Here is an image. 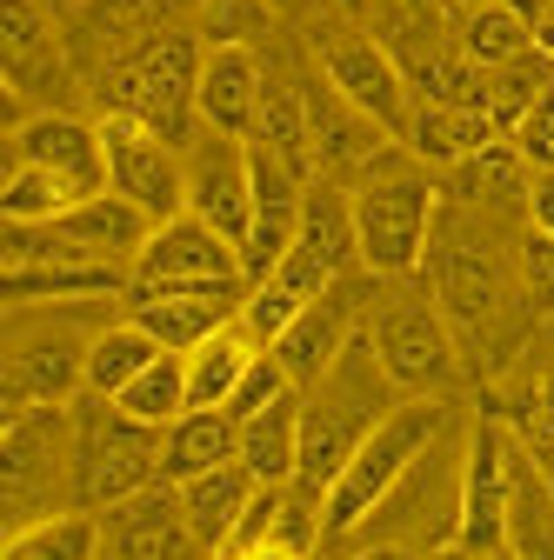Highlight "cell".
Instances as JSON below:
<instances>
[{
    "label": "cell",
    "mask_w": 554,
    "mask_h": 560,
    "mask_svg": "<svg viewBox=\"0 0 554 560\" xmlns=\"http://www.w3.org/2000/svg\"><path fill=\"white\" fill-rule=\"evenodd\" d=\"M428 288L454 327L461 347H474V354H488V347L501 340L508 314L528 307L521 294V241L501 247V221L495 214H474V207L448 200L435 214V241H428Z\"/></svg>",
    "instance_id": "1"
},
{
    "label": "cell",
    "mask_w": 554,
    "mask_h": 560,
    "mask_svg": "<svg viewBox=\"0 0 554 560\" xmlns=\"http://www.w3.org/2000/svg\"><path fill=\"white\" fill-rule=\"evenodd\" d=\"M407 394L388 381V368H381V354H374V340H368V327L341 347V361L314 381V387H301V487H314V494L327 501V487L341 480V467L355 460V447L381 428V420L401 407Z\"/></svg>",
    "instance_id": "2"
},
{
    "label": "cell",
    "mask_w": 554,
    "mask_h": 560,
    "mask_svg": "<svg viewBox=\"0 0 554 560\" xmlns=\"http://www.w3.org/2000/svg\"><path fill=\"white\" fill-rule=\"evenodd\" d=\"M348 194H355L361 267H368L374 280H407V273H422L428 241H435V214H441L435 174L394 140V148H388Z\"/></svg>",
    "instance_id": "3"
},
{
    "label": "cell",
    "mask_w": 554,
    "mask_h": 560,
    "mask_svg": "<svg viewBox=\"0 0 554 560\" xmlns=\"http://www.w3.org/2000/svg\"><path fill=\"white\" fill-rule=\"evenodd\" d=\"M148 487H161V428L134 420L107 394H81L74 400V508L114 514Z\"/></svg>",
    "instance_id": "4"
},
{
    "label": "cell",
    "mask_w": 554,
    "mask_h": 560,
    "mask_svg": "<svg viewBox=\"0 0 554 560\" xmlns=\"http://www.w3.org/2000/svg\"><path fill=\"white\" fill-rule=\"evenodd\" d=\"M441 420H448L441 394H414V400H401V407L381 420V428L355 447V460L341 467V480L327 487V501H321L327 534H355L374 508H388V501L401 494V480L422 467V454L435 447Z\"/></svg>",
    "instance_id": "5"
},
{
    "label": "cell",
    "mask_w": 554,
    "mask_h": 560,
    "mask_svg": "<svg viewBox=\"0 0 554 560\" xmlns=\"http://www.w3.org/2000/svg\"><path fill=\"white\" fill-rule=\"evenodd\" d=\"M368 340L388 368V381L414 400V394H448L461 374V340L435 301L428 280H381L374 307H368Z\"/></svg>",
    "instance_id": "6"
},
{
    "label": "cell",
    "mask_w": 554,
    "mask_h": 560,
    "mask_svg": "<svg viewBox=\"0 0 554 560\" xmlns=\"http://www.w3.org/2000/svg\"><path fill=\"white\" fill-rule=\"evenodd\" d=\"M0 501H8V527L67 514V501H74V400L8 407V420H0Z\"/></svg>",
    "instance_id": "7"
},
{
    "label": "cell",
    "mask_w": 554,
    "mask_h": 560,
    "mask_svg": "<svg viewBox=\"0 0 554 560\" xmlns=\"http://www.w3.org/2000/svg\"><path fill=\"white\" fill-rule=\"evenodd\" d=\"M194 88H200V47L187 34H148L134 54L114 60V74L101 88L107 114H127V120H148L154 133L168 140H194Z\"/></svg>",
    "instance_id": "8"
},
{
    "label": "cell",
    "mask_w": 554,
    "mask_h": 560,
    "mask_svg": "<svg viewBox=\"0 0 554 560\" xmlns=\"http://www.w3.org/2000/svg\"><path fill=\"white\" fill-rule=\"evenodd\" d=\"M101 148H107V187L141 207L154 228L187 214V148L181 140L154 133L148 120L101 114Z\"/></svg>",
    "instance_id": "9"
},
{
    "label": "cell",
    "mask_w": 554,
    "mask_h": 560,
    "mask_svg": "<svg viewBox=\"0 0 554 560\" xmlns=\"http://www.w3.org/2000/svg\"><path fill=\"white\" fill-rule=\"evenodd\" d=\"M321 81L348 101V107H361L368 120H381V127L401 140V127H407V114H414V88H407L401 60L381 47L374 27L334 21V27L321 34Z\"/></svg>",
    "instance_id": "10"
},
{
    "label": "cell",
    "mask_w": 554,
    "mask_h": 560,
    "mask_svg": "<svg viewBox=\"0 0 554 560\" xmlns=\"http://www.w3.org/2000/svg\"><path fill=\"white\" fill-rule=\"evenodd\" d=\"M508 480H515V428L501 413H481L461 454V494H454V540L474 553H495L508 527Z\"/></svg>",
    "instance_id": "11"
},
{
    "label": "cell",
    "mask_w": 554,
    "mask_h": 560,
    "mask_svg": "<svg viewBox=\"0 0 554 560\" xmlns=\"http://www.w3.org/2000/svg\"><path fill=\"white\" fill-rule=\"evenodd\" d=\"M134 288L141 294H154V288H247V260L228 234L181 214V221H161L148 234V247L134 254Z\"/></svg>",
    "instance_id": "12"
},
{
    "label": "cell",
    "mask_w": 554,
    "mask_h": 560,
    "mask_svg": "<svg viewBox=\"0 0 554 560\" xmlns=\"http://www.w3.org/2000/svg\"><path fill=\"white\" fill-rule=\"evenodd\" d=\"M88 340L74 327H14L8 334V368H0V400L8 407H67L88 394Z\"/></svg>",
    "instance_id": "13"
},
{
    "label": "cell",
    "mask_w": 554,
    "mask_h": 560,
    "mask_svg": "<svg viewBox=\"0 0 554 560\" xmlns=\"http://www.w3.org/2000/svg\"><path fill=\"white\" fill-rule=\"evenodd\" d=\"M374 288L381 280L374 273H348V280H334V288L321 294V301H308V314L274 340V361L288 368V381L295 387H314L334 361H341V347H348L361 327H368V307H374Z\"/></svg>",
    "instance_id": "14"
},
{
    "label": "cell",
    "mask_w": 554,
    "mask_h": 560,
    "mask_svg": "<svg viewBox=\"0 0 554 560\" xmlns=\"http://www.w3.org/2000/svg\"><path fill=\"white\" fill-rule=\"evenodd\" d=\"M187 214L207 221L215 234H228L234 247H247V228H254V161H247V140L207 133V127L187 140Z\"/></svg>",
    "instance_id": "15"
},
{
    "label": "cell",
    "mask_w": 554,
    "mask_h": 560,
    "mask_svg": "<svg viewBox=\"0 0 554 560\" xmlns=\"http://www.w3.org/2000/svg\"><path fill=\"white\" fill-rule=\"evenodd\" d=\"M8 161H27L41 174H54L74 200H94L107 194V148H101V120H81V114H27L21 127H8Z\"/></svg>",
    "instance_id": "16"
},
{
    "label": "cell",
    "mask_w": 554,
    "mask_h": 560,
    "mask_svg": "<svg viewBox=\"0 0 554 560\" xmlns=\"http://www.w3.org/2000/svg\"><path fill=\"white\" fill-rule=\"evenodd\" d=\"M241 301H247V288H154V294L134 288L127 320L148 327L168 354H194L200 340H215L221 327L241 320Z\"/></svg>",
    "instance_id": "17"
},
{
    "label": "cell",
    "mask_w": 554,
    "mask_h": 560,
    "mask_svg": "<svg viewBox=\"0 0 554 560\" xmlns=\"http://www.w3.org/2000/svg\"><path fill=\"white\" fill-rule=\"evenodd\" d=\"M261 101H267V74H261V54H254V47H207V54H200L194 114H200L207 133L254 140Z\"/></svg>",
    "instance_id": "18"
},
{
    "label": "cell",
    "mask_w": 554,
    "mask_h": 560,
    "mask_svg": "<svg viewBox=\"0 0 554 560\" xmlns=\"http://www.w3.org/2000/svg\"><path fill=\"white\" fill-rule=\"evenodd\" d=\"M0 67H8V127L27 120L21 101L60 94L67 67H60V47H54V14L41 0H8V21H0Z\"/></svg>",
    "instance_id": "19"
},
{
    "label": "cell",
    "mask_w": 554,
    "mask_h": 560,
    "mask_svg": "<svg viewBox=\"0 0 554 560\" xmlns=\"http://www.w3.org/2000/svg\"><path fill=\"white\" fill-rule=\"evenodd\" d=\"M114 553L120 560H215V553L200 547V534L187 527L181 494H174L168 480L114 508Z\"/></svg>",
    "instance_id": "20"
},
{
    "label": "cell",
    "mask_w": 554,
    "mask_h": 560,
    "mask_svg": "<svg viewBox=\"0 0 554 560\" xmlns=\"http://www.w3.org/2000/svg\"><path fill=\"white\" fill-rule=\"evenodd\" d=\"M495 140H501V127H495L488 107H435V101H414V114L401 127V148L422 161V167H441V174L461 167L481 148H495Z\"/></svg>",
    "instance_id": "21"
},
{
    "label": "cell",
    "mask_w": 554,
    "mask_h": 560,
    "mask_svg": "<svg viewBox=\"0 0 554 560\" xmlns=\"http://www.w3.org/2000/svg\"><path fill=\"white\" fill-rule=\"evenodd\" d=\"M174 494H181V514H187V527L200 534V547L221 560V553H228V540L241 534V521H247L254 494H261V480H254L241 460H228V467H215V474L181 480Z\"/></svg>",
    "instance_id": "22"
},
{
    "label": "cell",
    "mask_w": 554,
    "mask_h": 560,
    "mask_svg": "<svg viewBox=\"0 0 554 560\" xmlns=\"http://www.w3.org/2000/svg\"><path fill=\"white\" fill-rule=\"evenodd\" d=\"M528 187H534V167L508 148V133L495 148L468 154L461 167H448V200L474 207V214H495V221H508V214L528 221Z\"/></svg>",
    "instance_id": "23"
},
{
    "label": "cell",
    "mask_w": 554,
    "mask_h": 560,
    "mask_svg": "<svg viewBox=\"0 0 554 560\" xmlns=\"http://www.w3.org/2000/svg\"><path fill=\"white\" fill-rule=\"evenodd\" d=\"M228 460H241V420L228 407H187L174 428H161V480L168 487L215 474Z\"/></svg>",
    "instance_id": "24"
},
{
    "label": "cell",
    "mask_w": 554,
    "mask_h": 560,
    "mask_svg": "<svg viewBox=\"0 0 554 560\" xmlns=\"http://www.w3.org/2000/svg\"><path fill=\"white\" fill-rule=\"evenodd\" d=\"M54 228L74 241V247H88L94 260H114V267H134V254H141V247H148V234H154V221H148L134 200H120L114 187H107V194H94V200H74Z\"/></svg>",
    "instance_id": "25"
},
{
    "label": "cell",
    "mask_w": 554,
    "mask_h": 560,
    "mask_svg": "<svg viewBox=\"0 0 554 560\" xmlns=\"http://www.w3.org/2000/svg\"><path fill=\"white\" fill-rule=\"evenodd\" d=\"M501 547L515 560H554V480L547 467L521 447L515 434V480H508V527H501Z\"/></svg>",
    "instance_id": "26"
},
{
    "label": "cell",
    "mask_w": 554,
    "mask_h": 560,
    "mask_svg": "<svg viewBox=\"0 0 554 560\" xmlns=\"http://www.w3.org/2000/svg\"><path fill=\"white\" fill-rule=\"evenodd\" d=\"M241 467L261 487H295V474H301V387L281 394L274 407H261L254 420H241Z\"/></svg>",
    "instance_id": "27"
},
{
    "label": "cell",
    "mask_w": 554,
    "mask_h": 560,
    "mask_svg": "<svg viewBox=\"0 0 554 560\" xmlns=\"http://www.w3.org/2000/svg\"><path fill=\"white\" fill-rule=\"evenodd\" d=\"M261 354H267V347H261L241 320L221 327L215 340H200L194 354H187V407H228L234 387H241V374H247Z\"/></svg>",
    "instance_id": "28"
},
{
    "label": "cell",
    "mask_w": 554,
    "mask_h": 560,
    "mask_svg": "<svg viewBox=\"0 0 554 560\" xmlns=\"http://www.w3.org/2000/svg\"><path fill=\"white\" fill-rule=\"evenodd\" d=\"M368 27L381 34V47L401 67L454 47V8H448V0H374V21Z\"/></svg>",
    "instance_id": "29"
},
{
    "label": "cell",
    "mask_w": 554,
    "mask_h": 560,
    "mask_svg": "<svg viewBox=\"0 0 554 560\" xmlns=\"http://www.w3.org/2000/svg\"><path fill=\"white\" fill-rule=\"evenodd\" d=\"M168 354V347L148 334V327H134V320H107V327H94V340H88V394H120L141 368H154Z\"/></svg>",
    "instance_id": "30"
},
{
    "label": "cell",
    "mask_w": 554,
    "mask_h": 560,
    "mask_svg": "<svg viewBox=\"0 0 554 560\" xmlns=\"http://www.w3.org/2000/svg\"><path fill=\"white\" fill-rule=\"evenodd\" d=\"M454 47H461L474 67H488V74H495V67L534 54V27H528L521 8H508V0H488V8H474V14L454 21Z\"/></svg>",
    "instance_id": "31"
},
{
    "label": "cell",
    "mask_w": 554,
    "mask_h": 560,
    "mask_svg": "<svg viewBox=\"0 0 554 560\" xmlns=\"http://www.w3.org/2000/svg\"><path fill=\"white\" fill-rule=\"evenodd\" d=\"M0 560H101V521L88 508H67L8 534Z\"/></svg>",
    "instance_id": "32"
},
{
    "label": "cell",
    "mask_w": 554,
    "mask_h": 560,
    "mask_svg": "<svg viewBox=\"0 0 554 560\" xmlns=\"http://www.w3.org/2000/svg\"><path fill=\"white\" fill-rule=\"evenodd\" d=\"M414 101H435V107H488V67H474L461 47H441L428 60L401 67Z\"/></svg>",
    "instance_id": "33"
},
{
    "label": "cell",
    "mask_w": 554,
    "mask_h": 560,
    "mask_svg": "<svg viewBox=\"0 0 554 560\" xmlns=\"http://www.w3.org/2000/svg\"><path fill=\"white\" fill-rule=\"evenodd\" d=\"M134 420H148V428H174L187 413V354H161L154 368H141L120 394H114Z\"/></svg>",
    "instance_id": "34"
},
{
    "label": "cell",
    "mask_w": 554,
    "mask_h": 560,
    "mask_svg": "<svg viewBox=\"0 0 554 560\" xmlns=\"http://www.w3.org/2000/svg\"><path fill=\"white\" fill-rule=\"evenodd\" d=\"M547 88H554V60L541 47L521 54V60H508V67H495V74H488V114H495V127L508 133Z\"/></svg>",
    "instance_id": "35"
},
{
    "label": "cell",
    "mask_w": 554,
    "mask_h": 560,
    "mask_svg": "<svg viewBox=\"0 0 554 560\" xmlns=\"http://www.w3.org/2000/svg\"><path fill=\"white\" fill-rule=\"evenodd\" d=\"M67 207H74V194H67L54 174H41L27 161H8V187H0V214H8V221L41 228V221H60Z\"/></svg>",
    "instance_id": "36"
},
{
    "label": "cell",
    "mask_w": 554,
    "mask_h": 560,
    "mask_svg": "<svg viewBox=\"0 0 554 560\" xmlns=\"http://www.w3.org/2000/svg\"><path fill=\"white\" fill-rule=\"evenodd\" d=\"M508 428L521 434V447L547 467V480H554V374H534L528 381V394L515 400V420Z\"/></svg>",
    "instance_id": "37"
},
{
    "label": "cell",
    "mask_w": 554,
    "mask_h": 560,
    "mask_svg": "<svg viewBox=\"0 0 554 560\" xmlns=\"http://www.w3.org/2000/svg\"><path fill=\"white\" fill-rule=\"evenodd\" d=\"M508 148H515L534 174H554V88L508 127Z\"/></svg>",
    "instance_id": "38"
},
{
    "label": "cell",
    "mask_w": 554,
    "mask_h": 560,
    "mask_svg": "<svg viewBox=\"0 0 554 560\" xmlns=\"http://www.w3.org/2000/svg\"><path fill=\"white\" fill-rule=\"evenodd\" d=\"M281 394H295V381H288V368L281 361H274V347H267V354L241 374V387H234V400H228V413L234 420H254L261 407H274V400H281Z\"/></svg>",
    "instance_id": "39"
},
{
    "label": "cell",
    "mask_w": 554,
    "mask_h": 560,
    "mask_svg": "<svg viewBox=\"0 0 554 560\" xmlns=\"http://www.w3.org/2000/svg\"><path fill=\"white\" fill-rule=\"evenodd\" d=\"M521 294H528V314H554V241L521 228Z\"/></svg>",
    "instance_id": "40"
},
{
    "label": "cell",
    "mask_w": 554,
    "mask_h": 560,
    "mask_svg": "<svg viewBox=\"0 0 554 560\" xmlns=\"http://www.w3.org/2000/svg\"><path fill=\"white\" fill-rule=\"evenodd\" d=\"M267 21L261 0H207V34H215V47H247V34Z\"/></svg>",
    "instance_id": "41"
},
{
    "label": "cell",
    "mask_w": 554,
    "mask_h": 560,
    "mask_svg": "<svg viewBox=\"0 0 554 560\" xmlns=\"http://www.w3.org/2000/svg\"><path fill=\"white\" fill-rule=\"evenodd\" d=\"M528 228L554 241V174H534V187H528Z\"/></svg>",
    "instance_id": "42"
},
{
    "label": "cell",
    "mask_w": 554,
    "mask_h": 560,
    "mask_svg": "<svg viewBox=\"0 0 554 560\" xmlns=\"http://www.w3.org/2000/svg\"><path fill=\"white\" fill-rule=\"evenodd\" d=\"M528 27H534V47H541V54L554 60V0H541V8L528 14Z\"/></svg>",
    "instance_id": "43"
},
{
    "label": "cell",
    "mask_w": 554,
    "mask_h": 560,
    "mask_svg": "<svg viewBox=\"0 0 554 560\" xmlns=\"http://www.w3.org/2000/svg\"><path fill=\"white\" fill-rule=\"evenodd\" d=\"M321 8H327L334 21H355V27H368V21H374V0H321Z\"/></svg>",
    "instance_id": "44"
},
{
    "label": "cell",
    "mask_w": 554,
    "mask_h": 560,
    "mask_svg": "<svg viewBox=\"0 0 554 560\" xmlns=\"http://www.w3.org/2000/svg\"><path fill=\"white\" fill-rule=\"evenodd\" d=\"M422 560H474V547H461V540H435Z\"/></svg>",
    "instance_id": "45"
},
{
    "label": "cell",
    "mask_w": 554,
    "mask_h": 560,
    "mask_svg": "<svg viewBox=\"0 0 554 560\" xmlns=\"http://www.w3.org/2000/svg\"><path fill=\"white\" fill-rule=\"evenodd\" d=\"M261 8H267V14H301L308 0H261Z\"/></svg>",
    "instance_id": "46"
},
{
    "label": "cell",
    "mask_w": 554,
    "mask_h": 560,
    "mask_svg": "<svg viewBox=\"0 0 554 560\" xmlns=\"http://www.w3.org/2000/svg\"><path fill=\"white\" fill-rule=\"evenodd\" d=\"M41 8H47V14H74V8H81V0H41Z\"/></svg>",
    "instance_id": "47"
},
{
    "label": "cell",
    "mask_w": 554,
    "mask_h": 560,
    "mask_svg": "<svg viewBox=\"0 0 554 560\" xmlns=\"http://www.w3.org/2000/svg\"><path fill=\"white\" fill-rule=\"evenodd\" d=\"M448 8H454V21H461V14H474V8H488V0H448Z\"/></svg>",
    "instance_id": "48"
},
{
    "label": "cell",
    "mask_w": 554,
    "mask_h": 560,
    "mask_svg": "<svg viewBox=\"0 0 554 560\" xmlns=\"http://www.w3.org/2000/svg\"><path fill=\"white\" fill-rule=\"evenodd\" d=\"M474 560H515V553H508V547H495V553H474Z\"/></svg>",
    "instance_id": "49"
},
{
    "label": "cell",
    "mask_w": 554,
    "mask_h": 560,
    "mask_svg": "<svg viewBox=\"0 0 554 560\" xmlns=\"http://www.w3.org/2000/svg\"><path fill=\"white\" fill-rule=\"evenodd\" d=\"M508 8H521V14H534V8H541V0H508Z\"/></svg>",
    "instance_id": "50"
}]
</instances>
